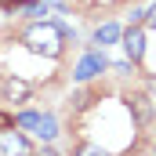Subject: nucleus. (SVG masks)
<instances>
[{"instance_id":"obj_1","label":"nucleus","mask_w":156,"mask_h":156,"mask_svg":"<svg viewBox=\"0 0 156 156\" xmlns=\"http://www.w3.org/2000/svg\"><path fill=\"white\" fill-rule=\"evenodd\" d=\"M69 37H73V29H69V26L44 18V22H33V26L22 33V44H26V51H33V55L58 58V55L66 51V40H69Z\"/></svg>"},{"instance_id":"obj_2","label":"nucleus","mask_w":156,"mask_h":156,"mask_svg":"<svg viewBox=\"0 0 156 156\" xmlns=\"http://www.w3.org/2000/svg\"><path fill=\"white\" fill-rule=\"evenodd\" d=\"M18 127L33 131L40 142H51V138L58 134V120L51 116V113H33V109H26V113L18 116Z\"/></svg>"},{"instance_id":"obj_3","label":"nucleus","mask_w":156,"mask_h":156,"mask_svg":"<svg viewBox=\"0 0 156 156\" xmlns=\"http://www.w3.org/2000/svg\"><path fill=\"white\" fill-rule=\"evenodd\" d=\"M0 156H33L29 138H26L22 131H15V123L0 131Z\"/></svg>"},{"instance_id":"obj_4","label":"nucleus","mask_w":156,"mask_h":156,"mask_svg":"<svg viewBox=\"0 0 156 156\" xmlns=\"http://www.w3.org/2000/svg\"><path fill=\"white\" fill-rule=\"evenodd\" d=\"M105 69H109V58H105L102 51H91V55H83V58H80V66H76V73H73V76H76L80 83H87V80H94L98 73H105Z\"/></svg>"},{"instance_id":"obj_5","label":"nucleus","mask_w":156,"mask_h":156,"mask_svg":"<svg viewBox=\"0 0 156 156\" xmlns=\"http://www.w3.org/2000/svg\"><path fill=\"white\" fill-rule=\"evenodd\" d=\"M0 98H4V102L22 105V102H29V98H33V87H29L26 80H18V76H7L4 83H0Z\"/></svg>"},{"instance_id":"obj_6","label":"nucleus","mask_w":156,"mask_h":156,"mask_svg":"<svg viewBox=\"0 0 156 156\" xmlns=\"http://www.w3.org/2000/svg\"><path fill=\"white\" fill-rule=\"evenodd\" d=\"M123 51L131 55V62H142V55H145V33H142V26H131L123 33Z\"/></svg>"},{"instance_id":"obj_7","label":"nucleus","mask_w":156,"mask_h":156,"mask_svg":"<svg viewBox=\"0 0 156 156\" xmlns=\"http://www.w3.org/2000/svg\"><path fill=\"white\" fill-rule=\"evenodd\" d=\"M120 37H123V29H120L116 22H105V26L94 29V44H102V47H105V44H116Z\"/></svg>"},{"instance_id":"obj_8","label":"nucleus","mask_w":156,"mask_h":156,"mask_svg":"<svg viewBox=\"0 0 156 156\" xmlns=\"http://www.w3.org/2000/svg\"><path fill=\"white\" fill-rule=\"evenodd\" d=\"M131 109H134V120H138V123H149V120H153V105H149L145 94H134V98H131Z\"/></svg>"},{"instance_id":"obj_9","label":"nucleus","mask_w":156,"mask_h":156,"mask_svg":"<svg viewBox=\"0 0 156 156\" xmlns=\"http://www.w3.org/2000/svg\"><path fill=\"white\" fill-rule=\"evenodd\" d=\"M76 156H113V153H105V149L94 145V142H83V145L76 149Z\"/></svg>"},{"instance_id":"obj_10","label":"nucleus","mask_w":156,"mask_h":156,"mask_svg":"<svg viewBox=\"0 0 156 156\" xmlns=\"http://www.w3.org/2000/svg\"><path fill=\"white\" fill-rule=\"evenodd\" d=\"M26 15H47V4H26Z\"/></svg>"},{"instance_id":"obj_11","label":"nucleus","mask_w":156,"mask_h":156,"mask_svg":"<svg viewBox=\"0 0 156 156\" xmlns=\"http://www.w3.org/2000/svg\"><path fill=\"white\" fill-rule=\"evenodd\" d=\"M145 26H149V29H156V4L145 11Z\"/></svg>"},{"instance_id":"obj_12","label":"nucleus","mask_w":156,"mask_h":156,"mask_svg":"<svg viewBox=\"0 0 156 156\" xmlns=\"http://www.w3.org/2000/svg\"><path fill=\"white\" fill-rule=\"evenodd\" d=\"M4 127H11V116H7V113L0 109V131H4Z\"/></svg>"},{"instance_id":"obj_13","label":"nucleus","mask_w":156,"mask_h":156,"mask_svg":"<svg viewBox=\"0 0 156 156\" xmlns=\"http://www.w3.org/2000/svg\"><path fill=\"white\" fill-rule=\"evenodd\" d=\"M33 156H58V153H55V149L47 145V149H40V153H33Z\"/></svg>"},{"instance_id":"obj_14","label":"nucleus","mask_w":156,"mask_h":156,"mask_svg":"<svg viewBox=\"0 0 156 156\" xmlns=\"http://www.w3.org/2000/svg\"><path fill=\"white\" fill-rule=\"evenodd\" d=\"M149 91H153V94H156V80H153V83H149Z\"/></svg>"}]
</instances>
